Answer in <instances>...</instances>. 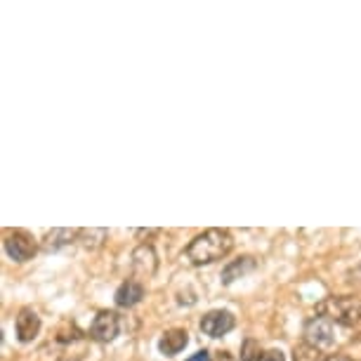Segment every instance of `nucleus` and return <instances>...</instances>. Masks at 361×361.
<instances>
[{
	"label": "nucleus",
	"mask_w": 361,
	"mask_h": 361,
	"mask_svg": "<svg viewBox=\"0 0 361 361\" xmlns=\"http://www.w3.org/2000/svg\"><path fill=\"white\" fill-rule=\"evenodd\" d=\"M133 271L135 276L140 279H152L156 274V269H159V255H156L154 246H149V243H142L133 250Z\"/></svg>",
	"instance_id": "7"
},
{
	"label": "nucleus",
	"mask_w": 361,
	"mask_h": 361,
	"mask_svg": "<svg viewBox=\"0 0 361 361\" xmlns=\"http://www.w3.org/2000/svg\"><path fill=\"white\" fill-rule=\"evenodd\" d=\"M317 317H324L338 326L361 324V298L357 295H331L317 305Z\"/></svg>",
	"instance_id": "2"
},
{
	"label": "nucleus",
	"mask_w": 361,
	"mask_h": 361,
	"mask_svg": "<svg viewBox=\"0 0 361 361\" xmlns=\"http://www.w3.org/2000/svg\"><path fill=\"white\" fill-rule=\"evenodd\" d=\"M59 361H78V359H59Z\"/></svg>",
	"instance_id": "20"
},
{
	"label": "nucleus",
	"mask_w": 361,
	"mask_h": 361,
	"mask_svg": "<svg viewBox=\"0 0 361 361\" xmlns=\"http://www.w3.org/2000/svg\"><path fill=\"white\" fill-rule=\"evenodd\" d=\"M305 343L319 347V350H331L336 345V324L324 317H312L305 324Z\"/></svg>",
	"instance_id": "3"
},
{
	"label": "nucleus",
	"mask_w": 361,
	"mask_h": 361,
	"mask_svg": "<svg viewBox=\"0 0 361 361\" xmlns=\"http://www.w3.org/2000/svg\"><path fill=\"white\" fill-rule=\"evenodd\" d=\"M234 238L227 229H206L203 234L194 236L192 243L187 246V260L194 267H203V264H213L222 257L229 255Z\"/></svg>",
	"instance_id": "1"
},
{
	"label": "nucleus",
	"mask_w": 361,
	"mask_h": 361,
	"mask_svg": "<svg viewBox=\"0 0 361 361\" xmlns=\"http://www.w3.org/2000/svg\"><path fill=\"white\" fill-rule=\"evenodd\" d=\"M118 331H121L118 314L111 310H102L90 326V338L97 340V343H111V340H116V336H118Z\"/></svg>",
	"instance_id": "5"
},
{
	"label": "nucleus",
	"mask_w": 361,
	"mask_h": 361,
	"mask_svg": "<svg viewBox=\"0 0 361 361\" xmlns=\"http://www.w3.org/2000/svg\"><path fill=\"white\" fill-rule=\"evenodd\" d=\"M15 331H17V340L22 345L33 343V340L38 338V333H40V317H38V312L33 310V307H24L17 314Z\"/></svg>",
	"instance_id": "8"
},
{
	"label": "nucleus",
	"mask_w": 361,
	"mask_h": 361,
	"mask_svg": "<svg viewBox=\"0 0 361 361\" xmlns=\"http://www.w3.org/2000/svg\"><path fill=\"white\" fill-rule=\"evenodd\" d=\"M189 338H187V331L185 329H170L161 336L159 340V352L163 357H175V354H180L182 350L187 347Z\"/></svg>",
	"instance_id": "11"
},
{
	"label": "nucleus",
	"mask_w": 361,
	"mask_h": 361,
	"mask_svg": "<svg viewBox=\"0 0 361 361\" xmlns=\"http://www.w3.org/2000/svg\"><path fill=\"white\" fill-rule=\"evenodd\" d=\"M5 253L10 255V260L26 262L36 255V241H33L31 234H26L22 229L10 231V234L5 236Z\"/></svg>",
	"instance_id": "4"
},
{
	"label": "nucleus",
	"mask_w": 361,
	"mask_h": 361,
	"mask_svg": "<svg viewBox=\"0 0 361 361\" xmlns=\"http://www.w3.org/2000/svg\"><path fill=\"white\" fill-rule=\"evenodd\" d=\"M262 361H286V357L281 350H269V352H264Z\"/></svg>",
	"instance_id": "16"
},
{
	"label": "nucleus",
	"mask_w": 361,
	"mask_h": 361,
	"mask_svg": "<svg viewBox=\"0 0 361 361\" xmlns=\"http://www.w3.org/2000/svg\"><path fill=\"white\" fill-rule=\"evenodd\" d=\"M324 361H354V359L345 357V354H331V357H326Z\"/></svg>",
	"instance_id": "19"
},
{
	"label": "nucleus",
	"mask_w": 361,
	"mask_h": 361,
	"mask_svg": "<svg viewBox=\"0 0 361 361\" xmlns=\"http://www.w3.org/2000/svg\"><path fill=\"white\" fill-rule=\"evenodd\" d=\"M257 269V262H255V257H250V255H243V257H236V260H231L227 267L222 269V283L224 286H231L236 281V279H243V276H248L250 271H255Z\"/></svg>",
	"instance_id": "10"
},
{
	"label": "nucleus",
	"mask_w": 361,
	"mask_h": 361,
	"mask_svg": "<svg viewBox=\"0 0 361 361\" xmlns=\"http://www.w3.org/2000/svg\"><path fill=\"white\" fill-rule=\"evenodd\" d=\"M262 347L255 338H246L241 345V361H262Z\"/></svg>",
	"instance_id": "15"
},
{
	"label": "nucleus",
	"mask_w": 361,
	"mask_h": 361,
	"mask_svg": "<svg viewBox=\"0 0 361 361\" xmlns=\"http://www.w3.org/2000/svg\"><path fill=\"white\" fill-rule=\"evenodd\" d=\"M210 361H236L234 357H231V354L229 352H217L215 354V357L213 359H210Z\"/></svg>",
	"instance_id": "18"
},
{
	"label": "nucleus",
	"mask_w": 361,
	"mask_h": 361,
	"mask_svg": "<svg viewBox=\"0 0 361 361\" xmlns=\"http://www.w3.org/2000/svg\"><path fill=\"white\" fill-rule=\"evenodd\" d=\"M73 241H78V231L76 229H52L45 236L43 248L45 250H62L66 246H71Z\"/></svg>",
	"instance_id": "12"
},
{
	"label": "nucleus",
	"mask_w": 361,
	"mask_h": 361,
	"mask_svg": "<svg viewBox=\"0 0 361 361\" xmlns=\"http://www.w3.org/2000/svg\"><path fill=\"white\" fill-rule=\"evenodd\" d=\"M185 361H210V352L208 350H201V352L192 354V357L185 359Z\"/></svg>",
	"instance_id": "17"
},
{
	"label": "nucleus",
	"mask_w": 361,
	"mask_h": 361,
	"mask_svg": "<svg viewBox=\"0 0 361 361\" xmlns=\"http://www.w3.org/2000/svg\"><path fill=\"white\" fill-rule=\"evenodd\" d=\"M109 231L102 229V227H92V229H80L78 231V243L83 246L85 250H97L104 246Z\"/></svg>",
	"instance_id": "13"
},
{
	"label": "nucleus",
	"mask_w": 361,
	"mask_h": 361,
	"mask_svg": "<svg viewBox=\"0 0 361 361\" xmlns=\"http://www.w3.org/2000/svg\"><path fill=\"white\" fill-rule=\"evenodd\" d=\"M142 298H145V286L142 281H135V279H128L118 286V290H116V305L118 307H135V305L142 302Z\"/></svg>",
	"instance_id": "9"
},
{
	"label": "nucleus",
	"mask_w": 361,
	"mask_h": 361,
	"mask_svg": "<svg viewBox=\"0 0 361 361\" xmlns=\"http://www.w3.org/2000/svg\"><path fill=\"white\" fill-rule=\"evenodd\" d=\"M236 319L231 312L227 310H213L208 312V314H203L201 319V331L206 333L208 338H222L227 336V333L234 329Z\"/></svg>",
	"instance_id": "6"
},
{
	"label": "nucleus",
	"mask_w": 361,
	"mask_h": 361,
	"mask_svg": "<svg viewBox=\"0 0 361 361\" xmlns=\"http://www.w3.org/2000/svg\"><path fill=\"white\" fill-rule=\"evenodd\" d=\"M324 352L310 343H300L293 350V361H324Z\"/></svg>",
	"instance_id": "14"
}]
</instances>
